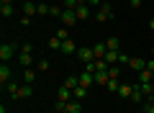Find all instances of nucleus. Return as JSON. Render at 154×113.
<instances>
[{
  "label": "nucleus",
  "instance_id": "f257e3e1",
  "mask_svg": "<svg viewBox=\"0 0 154 113\" xmlns=\"http://www.w3.org/2000/svg\"><path fill=\"white\" fill-rule=\"evenodd\" d=\"M16 57V44H0V62H11Z\"/></svg>",
  "mask_w": 154,
  "mask_h": 113
},
{
  "label": "nucleus",
  "instance_id": "f03ea898",
  "mask_svg": "<svg viewBox=\"0 0 154 113\" xmlns=\"http://www.w3.org/2000/svg\"><path fill=\"white\" fill-rule=\"evenodd\" d=\"M11 80H13V70H11L8 62H3V64H0V87L5 90V85H8Z\"/></svg>",
  "mask_w": 154,
  "mask_h": 113
},
{
  "label": "nucleus",
  "instance_id": "7ed1b4c3",
  "mask_svg": "<svg viewBox=\"0 0 154 113\" xmlns=\"http://www.w3.org/2000/svg\"><path fill=\"white\" fill-rule=\"evenodd\" d=\"M77 59L85 62V64L95 62V52H93V46H80V49H77Z\"/></svg>",
  "mask_w": 154,
  "mask_h": 113
},
{
  "label": "nucleus",
  "instance_id": "20e7f679",
  "mask_svg": "<svg viewBox=\"0 0 154 113\" xmlns=\"http://www.w3.org/2000/svg\"><path fill=\"white\" fill-rule=\"evenodd\" d=\"M95 18H98L100 23H105V21H110V18H113V8H110L108 3H103V5L98 8V13H95Z\"/></svg>",
  "mask_w": 154,
  "mask_h": 113
},
{
  "label": "nucleus",
  "instance_id": "39448f33",
  "mask_svg": "<svg viewBox=\"0 0 154 113\" xmlns=\"http://www.w3.org/2000/svg\"><path fill=\"white\" fill-rule=\"evenodd\" d=\"M59 21H62V26H64V28H72V26L77 23V13H75V11H64Z\"/></svg>",
  "mask_w": 154,
  "mask_h": 113
},
{
  "label": "nucleus",
  "instance_id": "423d86ee",
  "mask_svg": "<svg viewBox=\"0 0 154 113\" xmlns=\"http://www.w3.org/2000/svg\"><path fill=\"white\" fill-rule=\"evenodd\" d=\"M59 52H62V54H67V57H72V54H77V44L72 41V39H64Z\"/></svg>",
  "mask_w": 154,
  "mask_h": 113
},
{
  "label": "nucleus",
  "instance_id": "0eeeda50",
  "mask_svg": "<svg viewBox=\"0 0 154 113\" xmlns=\"http://www.w3.org/2000/svg\"><path fill=\"white\" fill-rule=\"evenodd\" d=\"M72 98H75V95H72V90H69L67 85H62L59 90H57V100H62V103H69Z\"/></svg>",
  "mask_w": 154,
  "mask_h": 113
},
{
  "label": "nucleus",
  "instance_id": "6e6552de",
  "mask_svg": "<svg viewBox=\"0 0 154 113\" xmlns=\"http://www.w3.org/2000/svg\"><path fill=\"white\" fill-rule=\"evenodd\" d=\"M80 85H82V87H90V85H95V72L85 70L82 75H80Z\"/></svg>",
  "mask_w": 154,
  "mask_h": 113
},
{
  "label": "nucleus",
  "instance_id": "1a4fd4ad",
  "mask_svg": "<svg viewBox=\"0 0 154 113\" xmlns=\"http://www.w3.org/2000/svg\"><path fill=\"white\" fill-rule=\"evenodd\" d=\"M77 21H88V18L90 16H93V13H90V5H88V3H85V5H77Z\"/></svg>",
  "mask_w": 154,
  "mask_h": 113
},
{
  "label": "nucleus",
  "instance_id": "9d476101",
  "mask_svg": "<svg viewBox=\"0 0 154 113\" xmlns=\"http://www.w3.org/2000/svg\"><path fill=\"white\" fill-rule=\"evenodd\" d=\"M93 52H95V59H105V52H108L105 41H98V44H93Z\"/></svg>",
  "mask_w": 154,
  "mask_h": 113
},
{
  "label": "nucleus",
  "instance_id": "9b49d317",
  "mask_svg": "<svg viewBox=\"0 0 154 113\" xmlns=\"http://www.w3.org/2000/svg\"><path fill=\"white\" fill-rule=\"evenodd\" d=\"M131 70H136V72H141V70H146V59L144 57H131Z\"/></svg>",
  "mask_w": 154,
  "mask_h": 113
},
{
  "label": "nucleus",
  "instance_id": "f8f14e48",
  "mask_svg": "<svg viewBox=\"0 0 154 113\" xmlns=\"http://www.w3.org/2000/svg\"><path fill=\"white\" fill-rule=\"evenodd\" d=\"M105 46H108V52H121V41H118V36H108Z\"/></svg>",
  "mask_w": 154,
  "mask_h": 113
},
{
  "label": "nucleus",
  "instance_id": "ddd939ff",
  "mask_svg": "<svg viewBox=\"0 0 154 113\" xmlns=\"http://www.w3.org/2000/svg\"><path fill=\"white\" fill-rule=\"evenodd\" d=\"M64 113H82V103L72 98V100L67 103V111H64Z\"/></svg>",
  "mask_w": 154,
  "mask_h": 113
},
{
  "label": "nucleus",
  "instance_id": "4468645a",
  "mask_svg": "<svg viewBox=\"0 0 154 113\" xmlns=\"http://www.w3.org/2000/svg\"><path fill=\"white\" fill-rule=\"evenodd\" d=\"M5 87H8V95H11V98H18V95H21V85H18L16 80H11Z\"/></svg>",
  "mask_w": 154,
  "mask_h": 113
},
{
  "label": "nucleus",
  "instance_id": "2eb2a0df",
  "mask_svg": "<svg viewBox=\"0 0 154 113\" xmlns=\"http://www.w3.org/2000/svg\"><path fill=\"white\" fill-rule=\"evenodd\" d=\"M23 16H36V3H31V0H26V3H23Z\"/></svg>",
  "mask_w": 154,
  "mask_h": 113
},
{
  "label": "nucleus",
  "instance_id": "dca6fc26",
  "mask_svg": "<svg viewBox=\"0 0 154 113\" xmlns=\"http://www.w3.org/2000/svg\"><path fill=\"white\" fill-rule=\"evenodd\" d=\"M13 13H16V8H13V3H3V5H0V16H5V18H11Z\"/></svg>",
  "mask_w": 154,
  "mask_h": 113
},
{
  "label": "nucleus",
  "instance_id": "f3484780",
  "mask_svg": "<svg viewBox=\"0 0 154 113\" xmlns=\"http://www.w3.org/2000/svg\"><path fill=\"white\" fill-rule=\"evenodd\" d=\"M108 80H110L108 70H103V72H95V82H98V85H108Z\"/></svg>",
  "mask_w": 154,
  "mask_h": 113
},
{
  "label": "nucleus",
  "instance_id": "a211bd4d",
  "mask_svg": "<svg viewBox=\"0 0 154 113\" xmlns=\"http://www.w3.org/2000/svg\"><path fill=\"white\" fill-rule=\"evenodd\" d=\"M146 100V95L141 93V87H134V93H131V103H144Z\"/></svg>",
  "mask_w": 154,
  "mask_h": 113
},
{
  "label": "nucleus",
  "instance_id": "6ab92c4d",
  "mask_svg": "<svg viewBox=\"0 0 154 113\" xmlns=\"http://www.w3.org/2000/svg\"><path fill=\"white\" fill-rule=\"evenodd\" d=\"M118 54H121V52H105V64H118Z\"/></svg>",
  "mask_w": 154,
  "mask_h": 113
},
{
  "label": "nucleus",
  "instance_id": "aec40b11",
  "mask_svg": "<svg viewBox=\"0 0 154 113\" xmlns=\"http://www.w3.org/2000/svg\"><path fill=\"white\" fill-rule=\"evenodd\" d=\"M105 87H108L110 93H118V87H121V77H110V80H108V85H105Z\"/></svg>",
  "mask_w": 154,
  "mask_h": 113
},
{
  "label": "nucleus",
  "instance_id": "412c9836",
  "mask_svg": "<svg viewBox=\"0 0 154 113\" xmlns=\"http://www.w3.org/2000/svg\"><path fill=\"white\" fill-rule=\"evenodd\" d=\"M139 87H141V93L146 98H152V93H154V82H139Z\"/></svg>",
  "mask_w": 154,
  "mask_h": 113
},
{
  "label": "nucleus",
  "instance_id": "4be33fe9",
  "mask_svg": "<svg viewBox=\"0 0 154 113\" xmlns=\"http://www.w3.org/2000/svg\"><path fill=\"white\" fill-rule=\"evenodd\" d=\"M31 95H33V85L23 82V85H21V95H18V98H31Z\"/></svg>",
  "mask_w": 154,
  "mask_h": 113
},
{
  "label": "nucleus",
  "instance_id": "5701e85b",
  "mask_svg": "<svg viewBox=\"0 0 154 113\" xmlns=\"http://www.w3.org/2000/svg\"><path fill=\"white\" fill-rule=\"evenodd\" d=\"M72 95H75V100H82V98L88 95V87H82V85H77L75 90H72Z\"/></svg>",
  "mask_w": 154,
  "mask_h": 113
},
{
  "label": "nucleus",
  "instance_id": "b1692460",
  "mask_svg": "<svg viewBox=\"0 0 154 113\" xmlns=\"http://www.w3.org/2000/svg\"><path fill=\"white\" fill-rule=\"evenodd\" d=\"M131 93H134L131 85H121V87H118V95H121V98H128V100H131Z\"/></svg>",
  "mask_w": 154,
  "mask_h": 113
},
{
  "label": "nucleus",
  "instance_id": "393cba45",
  "mask_svg": "<svg viewBox=\"0 0 154 113\" xmlns=\"http://www.w3.org/2000/svg\"><path fill=\"white\" fill-rule=\"evenodd\" d=\"M51 5H44V3H36V16H49Z\"/></svg>",
  "mask_w": 154,
  "mask_h": 113
},
{
  "label": "nucleus",
  "instance_id": "a878e982",
  "mask_svg": "<svg viewBox=\"0 0 154 113\" xmlns=\"http://www.w3.org/2000/svg\"><path fill=\"white\" fill-rule=\"evenodd\" d=\"M121 70H123L121 64H110V67H108V75H110V77H121Z\"/></svg>",
  "mask_w": 154,
  "mask_h": 113
},
{
  "label": "nucleus",
  "instance_id": "bb28decb",
  "mask_svg": "<svg viewBox=\"0 0 154 113\" xmlns=\"http://www.w3.org/2000/svg\"><path fill=\"white\" fill-rule=\"evenodd\" d=\"M36 70H26V77H23V82H28V85H33V80H36Z\"/></svg>",
  "mask_w": 154,
  "mask_h": 113
},
{
  "label": "nucleus",
  "instance_id": "cd10ccee",
  "mask_svg": "<svg viewBox=\"0 0 154 113\" xmlns=\"http://www.w3.org/2000/svg\"><path fill=\"white\" fill-rule=\"evenodd\" d=\"M49 46L54 49V52H59V49H62V39H59V36H51V39H49Z\"/></svg>",
  "mask_w": 154,
  "mask_h": 113
},
{
  "label": "nucleus",
  "instance_id": "c85d7f7f",
  "mask_svg": "<svg viewBox=\"0 0 154 113\" xmlns=\"http://www.w3.org/2000/svg\"><path fill=\"white\" fill-rule=\"evenodd\" d=\"M18 62H21L23 67H28V64L33 62V57H31V54H18Z\"/></svg>",
  "mask_w": 154,
  "mask_h": 113
},
{
  "label": "nucleus",
  "instance_id": "c756f323",
  "mask_svg": "<svg viewBox=\"0 0 154 113\" xmlns=\"http://www.w3.org/2000/svg\"><path fill=\"white\" fill-rule=\"evenodd\" d=\"M118 64H121V67H126V64H131V57H128L126 52H121V54H118Z\"/></svg>",
  "mask_w": 154,
  "mask_h": 113
},
{
  "label": "nucleus",
  "instance_id": "7c9ffc66",
  "mask_svg": "<svg viewBox=\"0 0 154 113\" xmlns=\"http://www.w3.org/2000/svg\"><path fill=\"white\" fill-rule=\"evenodd\" d=\"M80 0H64V11H77Z\"/></svg>",
  "mask_w": 154,
  "mask_h": 113
},
{
  "label": "nucleus",
  "instance_id": "2f4dec72",
  "mask_svg": "<svg viewBox=\"0 0 154 113\" xmlns=\"http://www.w3.org/2000/svg\"><path fill=\"white\" fill-rule=\"evenodd\" d=\"M141 111H144V113H154V103H152V100H144V103H141Z\"/></svg>",
  "mask_w": 154,
  "mask_h": 113
},
{
  "label": "nucleus",
  "instance_id": "473e14b6",
  "mask_svg": "<svg viewBox=\"0 0 154 113\" xmlns=\"http://www.w3.org/2000/svg\"><path fill=\"white\" fill-rule=\"evenodd\" d=\"M49 67H51V64H49V59H41V62L36 64V70H38V72H46Z\"/></svg>",
  "mask_w": 154,
  "mask_h": 113
},
{
  "label": "nucleus",
  "instance_id": "72a5a7b5",
  "mask_svg": "<svg viewBox=\"0 0 154 113\" xmlns=\"http://www.w3.org/2000/svg\"><path fill=\"white\" fill-rule=\"evenodd\" d=\"M57 36H59V39H62V41H64V39H69V36H67V28H64V26H62V28H59V31H57Z\"/></svg>",
  "mask_w": 154,
  "mask_h": 113
},
{
  "label": "nucleus",
  "instance_id": "f704fd0d",
  "mask_svg": "<svg viewBox=\"0 0 154 113\" xmlns=\"http://www.w3.org/2000/svg\"><path fill=\"white\" fill-rule=\"evenodd\" d=\"M146 70L154 72V57H149V59H146Z\"/></svg>",
  "mask_w": 154,
  "mask_h": 113
},
{
  "label": "nucleus",
  "instance_id": "c9c22d12",
  "mask_svg": "<svg viewBox=\"0 0 154 113\" xmlns=\"http://www.w3.org/2000/svg\"><path fill=\"white\" fill-rule=\"evenodd\" d=\"M88 5H95V8H100V5H103V0H88Z\"/></svg>",
  "mask_w": 154,
  "mask_h": 113
},
{
  "label": "nucleus",
  "instance_id": "e433bc0d",
  "mask_svg": "<svg viewBox=\"0 0 154 113\" xmlns=\"http://www.w3.org/2000/svg\"><path fill=\"white\" fill-rule=\"evenodd\" d=\"M131 8H141V0H131Z\"/></svg>",
  "mask_w": 154,
  "mask_h": 113
},
{
  "label": "nucleus",
  "instance_id": "4c0bfd02",
  "mask_svg": "<svg viewBox=\"0 0 154 113\" xmlns=\"http://www.w3.org/2000/svg\"><path fill=\"white\" fill-rule=\"evenodd\" d=\"M149 28H152V31H154V18H149Z\"/></svg>",
  "mask_w": 154,
  "mask_h": 113
},
{
  "label": "nucleus",
  "instance_id": "58836bf2",
  "mask_svg": "<svg viewBox=\"0 0 154 113\" xmlns=\"http://www.w3.org/2000/svg\"><path fill=\"white\" fill-rule=\"evenodd\" d=\"M0 3H13V0H0Z\"/></svg>",
  "mask_w": 154,
  "mask_h": 113
},
{
  "label": "nucleus",
  "instance_id": "ea45409f",
  "mask_svg": "<svg viewBox=\"0 0 154 113\" xmlns=\"http://www.w3.org/2000/svg\"><path fill=\"white\" fill-rule=\"evenodd\" d=\"M152 57H154V49H152Z\"/></svg>",
  "mask_w": 154,
  "mask_h": 113
}]
</instances>
